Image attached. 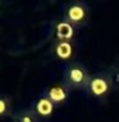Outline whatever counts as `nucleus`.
Instances as JSON below:
<instances>
[{
    "mask_svg": "<svg viewBox=\"0 0 119 122\" xmlns=\"http://www.w3.org/2000/svg\"><path fill=\"white\" fill-rule=\"evenodd\" d=\"M54 109H55L54 103L50 101L45 94H42L41 97L37 99L36 103H35V107H33V111L36 112L38 118H48V117H50L54 113Z\"/></svg>",
    "mask_w": 119,
    "mask_h": 122,
    "instance_id": "6",
    "label": "nucleus"
},
{
    "mask_svg": "<svg viewBox=\"0 0 119 122\" xmlns=\"http://www.w3.org/2000/svg\"><path fill=\"white\" fill-rule=\"evenodd\" d=\"M88 79H90V74L82 64L73 61L65 65L63 72V83L71 90L86 89Z\"/></svg>",
    "mask_w": 119,
    "mask_h": 122,
    "instance_id": "2",
    "label": "nucleus"
},
{
    "mask_svg": "<svg viewBox=\"0 0 119 122\" xmlns=\"http://www.w3.org/2000/svg\"><path fill=\"white\" fill-rule=\"evenodd\" d=\"M76 33V28L71 25L65 20H60L55 25V34L56 40H63V41H72Z\"/></svg>",
    "mask_w": 119,
    "mask_h": 122,
    "instance_id": "7",
    "label": "nucleus"
},
{
    "mask_svg": "<svg viewBox=\"0 0 119 122\" xmlns=\"http://www.w3.org/2000/svg\"><path fill=\"white\" fill-rule=\"evenodd\" d=\"M9 116H13L10 98L4 94H0V118H5Z\"/></svg>",
    "mask_w": 119,
    "mask_h": 122,
    "instance_id": "9",
    "label": "nucleus"
},
{
    "mask_svg": "<svg viewBox=\"0 0 119 122\" xmlns=\"http://www.w3.org/2000/svg\"><path fill=\"white\" fill-rule=\"evenodd\" d=\"M69 93H71V89L64 83H58L49 86L44 94L54 103L55 107H60L67 103L69 98Z\"/></svg>",
    "mask_w": 119,
    "mask_h": 122,
    "instance_id": "5",
    "label": "nucleus"
},
{
    "mask_svg": "<svg viewBox=\"0 0 119 122\" xmlns=\"http://www.w3.org/2000/svg\"><path fill=\"white\" fill-rule=\"evenodd\" d=\"M88 18H90V9L84 1H72L64 9L63 20L69 23L74 28L86 25Z\"/></svg>",
    "mask_w": 119,
    "mask_h": 122,
    "instance_id": "3",
    "label": "nucleus"
},
{
    "mask_svg": "<svg viewBox=\"0 0 119 122\" xmlns=\"http://www.w3.org/2000/svg\"><path fill=\"white\" fill-rule=\"evenodd\" d=\"M13 122H40V118L33 109H22L13 114Z\"/></svg>",
    "mask_w": 119,
    "mask_h": 122,
    "instance_id": "8",
    "label": "nucleus"
},
{
    "mask_svg": "<svg viewBox=\"0 0 119 122\" xmlns=\"http://www.w3.org/2000/svg\"><path fill=\"white\" fill-rule=\"evenodd\" d=\"M53 55L60 61L71 64L73 62L72 59L74 57L76 48L72 41H63V40H55L53 43Z\"/></svg>",
    "mask_w": 119,
    "mask_h": 122,
    "instance_id": "4",
    "label": "nucleus"
},
{
    "mask_svg": "<svg viewBox=\"0 0 119 122\" xmlns=\"http://www.w3.org/2000/svg\"><path fill=\"white\" fill-rule=\"evenodd\" d=\"M118 74L119 72L114 67H111L90 75L87 86L84 89L86 93L95 101L105 102L115 88V84L119 81Z\"/></svg>",
    "mask_w": 119,
    "mask_h": 122,
    "instance_id": "1",
    "label": "nucleus"
}]
</instances>
